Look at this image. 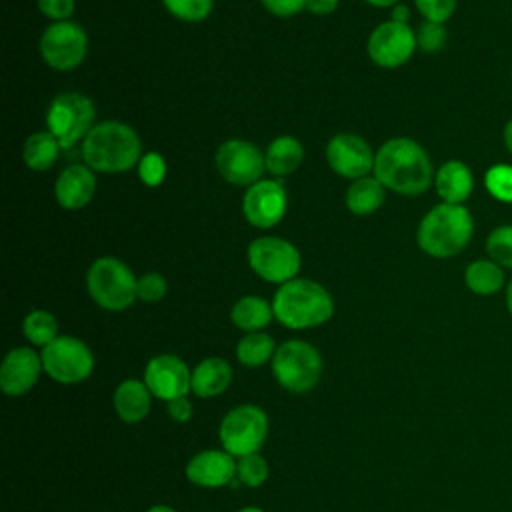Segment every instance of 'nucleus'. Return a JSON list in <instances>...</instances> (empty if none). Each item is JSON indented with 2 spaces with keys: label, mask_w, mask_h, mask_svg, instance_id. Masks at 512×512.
<instances>
[{
  "label": "nucleus",
  "mask_w": 512,
  "mask_h": 512,
  "mask_svg": "<svg viewBox=\"0 0 512 512\" xmlns=\"http://www.w3.org/2000/svg\"><path fill=\"white\" fill-rule=\"evenodd\" d=\"M434 174L436 170L424 146L406 136L386 140L374 158V176L386 190L402 196L426 192L434 184Z\"/></svg>",
  "instance_id": "f257e3e1"
},
{
  "label": "nucleus",
  "mask_w": 512,
  "mask_h": 512,
  "mask_svg": "<svg viewBox=\"0 0 512 512\" xmlns=\"http://www.w3.org/2000/svg\"><path fill=\"white\" fill-rule=\"evenodd\" d=\"M82 158L94 172L122 174L138 166L142 142L132 126L120 120H104L82 140Z\"/></svg>",
  "instance_id": "f03ea898"
},
{
  "label": "nucleus",
  "mask_w": 512,
  "mask_h": 512,
  "mask_svg": "<svg viewBox=\"0 0 512 512\" xmlns=\"http://www.w3.org/2000/svg\"><path fill=\"white\" fill-rule=\"evenodd\" d=\"M474 218L464 204L440 202L430 208L416 230L420 250L432 258H452L472 240Z\"/></svg>",
  "instance_id": "7ed1b4c3"
},
{
  "label": "nucleus",
  "mask_w": 512,
  "mask_h": 512,
  "mask_svg": "<svg viewBox=\"0 0 512 512\" xmlns=\"http://www.w3.org/2000/svg\"><path fill=\"white\" fill-rule=\"evenodd\" d=\"M272 310L282 326L290 330H308L322 326L332 318L334 300L320 282L294 278L276 290Z\"/></svg>",
  "instance_id": "20e7f679"
},
{
  "label": "nucleus",
  "mask_w": 512,
  "mask_h": 512,
  "mask_svg": "<svg viewBox=\"0 0 512 512\" xmlns=\"http://www.w3.org/2000/svg\"><path fill=\"white\" fill-rule=\"evenodd\" d=\"M138 278L116 256L96 258L86 272V288L90 298L104 310L122 312L138 300L136 294Z\"/></svg>",
  "instance_id": "39448f33"
},
{
  "label": "nucleus",
  "mask_w": 512,
  "mask_h": 512,
  "mask_svg": "<svg viewBox=\"0 0 512 512\" xmlns=\"http://www.w3.org/2000/svg\"><path fill=\"white\" fill-rule=\"evenodd\" d=\"M272 372L284 390L304 394L312 390L322 376V356L304 340H288L276 348Z\"/></svg>",
  "instance_id": "423d86ee"
},
{
  "label": "nucleus",
  "mask_w": 512,
  "mask_h": 512,
  "mask_svg": "<svg viewBox=\"0 0 512 512\" xmlns=\"http://www.w3.org/2000/svg\"><path fill=\"white\" fill-rule=\"evenodd\" d=\"M94 120L96 108L86 94L62 92L48 106L46 130L58 138L62 150H70L96 126Z\"/></svg>",
  "instance_id": "0eeeda50"
},
{
  "label": "nucleus",
  "mask_w": 512,
  "mask_h": 512,
  "mask_svg": "<svg viewBox=\"0 0 512 512\" xmlns=\"http://www.w3.org/2000/svg\"><path fill=\"white\" fill-rule=\"evenodd\" d=\"M248 266L256 276L270 284H286L298 278L300 252L298 248L278 236H260L248 244Z\"/></svg>",
  "instance_id": "6e6552de"
},
{
  "label": "nucleus",
  "mask_w": 512,
  "mask_h": 512,
  "mask_svg": "<svg viewBox=\"0 0 512 512\" xmlns=\"http://www.w3.org/2000/svg\"><path fill=\"white\" fill-rule=\"evenodd\" d=\"M268 436V416L260 406L242 404L232 408L220 422L218 438L234 458L256 454Z\"/></svg>",
  "instance_id": "1a4fd4ad"
},
{
  "label": "nucleus",
  "mask_w": 512,
  "mask_h": 512,
  "mask_svg": "<svg viewBox=\"0 0 512 512\" xmlns=\"http://www.w3.org/2000/svg\"><path fill=\"white\" fill-rule=\"evenodd\" d=\"M44 372L60 384H78L86 380L94 370V354L76 336H58L42 348Z\"/></svg>",
  "instance_id": "9d476101"
},
{
  "label": "nucleus",
  "mask_w": 512,
  "mask_h": 512,
  "mask_svg": "<svg viewBox=\"0 0 512 512\" xmlns=\"http://www.w3.org/2000/svg\"><path fill=\"white\" fill-rule=\"evenodd\" d=\"M86 52L88 36L78 22H52L40 36V56L50 68L58 72H68L80 66L86 58Z\"/></svg>",
  "instance_id": "9b49d317"
},
{
  "label": "nucleus",
  "mask_w": 512,
  "mask_h": 512,
  "mask_svg": "<svg viewBox=\"0 0 512 512\" xmlns=\"http://www.w3.org/2000/svg\"><path fill=\"white\" fill-rule=\"evenodd\" d=\"M216 170L218 174L234 184V186H252L262 180V172L266 170L264 152L242 138H230L222 142L216 150Z\"/></svg>",
  "instance_id": "f8f14e48"
},
{
  "label": "nucleus",
  "mask_w": 512,
  "mask_h": 512,
  "mask_svg": "<svg viewBox=\"0 0 512 512\" xmlns=\"http://www.w3.org/2000/svg\"><path fill=\"white\" fill-rule=\"evenodd\" d=\"M416 30L410 24L386 20L378 24L366 42L368 58L380 68H398L416 52Z\"/></svg>",
  "instance_id": "ddd939ff"
},
{
  "label": "nucleus",
  "mask_w": 512,
  "mask_h": 512,
  "mask_svg": "<svg viewBox=\"0 0 512 512\" xmlns=\"http://www.w3.org/2000/svg\"><path fill=\"white\" fill-rule=\"evenodd\" d=\"M288 208V192L280 180H258L248 186L242 212L254 228H274L282 222Z\"/></svg>",
  "instance_id": "4468645a"
},
{
  "label": "nucleus",
  "mask_w": 512,
  "mask_h": 512,
  "mask_svg": "<svg viewBox=\"0 0 512 512\" xmlns=\"http://www.w3.org/2000/svg\"><path fill=\"white\" fill-rule=\"evenodd\" d=\"M374 158L370 144L352 132H340L326 144V162L342 178L358 180L374 170Z\"/></svg>",
  "instance_id": "2eb2a0df"
},
{
  "label": "nucleus",
  "mask_w": 512,
  "mask_h": 512,
  "mask_svg": "<svg viewBox=\"0 0 512 512\" xmlns=\"http://www.w3.org/2000/svg\"><path fill=\"white\" fill-rule=\"evenodd\" d=\"M144 382L152 396L166 402L192 392V372L188 364L174 354L150 358L144 368Z\"/></svg>",
  "instance_id": "dca6fc26"
},
{
  "label": "nucleus",
  "mask_w": 512,
  "mask_h": 512,
  "mask_svg": "<svg viewBox=\"0 0 512 512\" xmlns=\"http://www.w3.org/2000/svg\"><path fill=\"white\" fill-rule=\"evenodd\" d=\"M42 370V356L32 348H12L0 366V388L6 396H22L34 388Z\"/></svg>",
  "instance_id": "f3484780"
},
{
  "label": "nucleus",
  "mask_w": 512,
  "mask_h": 512,
  "mask_svg": "<svg viewBox=\"0 0 512 512\" xmlns=\"http://www.w3.org/2000/svg\"><path fill=\"white\" fill-rule=\"evenodd\" d=\"M186 478L200 488H222L236 478V460L226 450H202L188 460Z\"/></svg>",
  "instance_id": "a211bd4d"
},
{
  "label": "nucleus",
  "mask_w": 512,
  "mask_h": 512,
  "mask_svg": "<svg viewBox=\"0 0 512 512\" xmlns=\"http://www.w3.org/2000/svg\"><path fill=\"white\" fill-rule=\"evenodd\" d=\"M96 194V174L86 164L64 168L54 184L56 202L64 210H80L92 202Z\"/></svg>",
  "instance_id": "6ab92c4d"
},
{
  "label": "nucleus",
  "mask_w": 512,
  "mask_h": 512,
  "mask_svg": "<svg viewBox=\"0 0 512 512\" xmlns=\"http://www.w3.org/2000/svg\"><path fill=\"white\" fill-rule=\"evenodd\" d=\"M434 188L442 202L464 204L474 192V174L472 168L462 160H446L436 168Z\"/></svg>",
  "instance_id": "aec40b11"
},
{
  "label": "nucleus",
  "mask_w": 512,
  "mask_h": 512,
  "mask_svg": "<svg viewBox=\"0 0 512 512\" xmlns=\"http://www.w3.org/2000/svg\"><path fill=\"white\" fill-rule=\"evenodd\" d=\"M112 404L122 422L136 424L148 416L152 406V392L144 380L126 378L116 386Z\"/></svg>",
  "instance_id": "412c9836"
},
{
  "label": "nucleus",
  "mask_w": 512,
  "mask_h": 512,
  "mask_svg": "<svg viewBox=\"0 0 512 512\" xmlns=\"http://www.w3.org/2000/svg\"><path fill=\"white\" fill-rule=\"evenodd\" d=\"M232 382V368L224 358L210 356L192 370V392L198 398L220 396Z\"/></svg>",
  "instance_id": "4be33fe9"
},
{
  "label": "nucleus",
  "mask_w": 512,
  "mask_h": 512,
  "mask_svg": "<svg viewBox=\"0 0 512 512\" xmlns=\"http://www.w3.org/2000/svg\"><path fill=\"white\" fill-rule=\"evenodd\" d=\"M464 284L476 296H494L508 284L506 270L492 258H476L464 268Z\"/></svg>",
  "instance_id": "5701e85b"
},
{
  "label": "nucleus",
  "mask_w": 512,
  "mask_h": 512,
  "mask_svg": "<svg viewBox=\"0 0 512 512\" xmlns=\"http://www.w3.org/2000/svg\"><path fill=\"white\" fill-rule=\"evenodd\" d=\"M264 160H266V170L274 176H288L292 172H296L300 168V164L304 162V146L298 138L282 134L276 136L266 152H264Z\"/></svg>",
  "instance_id": "b1692460"
},
{
  "label": "nucleus",
  "mask_w": 512,
  "mask_h": 512,
  "mask_svg": "<svg viewBox=\"0 0 512 512\" xmlns=\"http://www.w3.org/2000/svg\"><path fill=\"white\" fill-rule=\"evenodd\" d=\"M384 200H386L384 184L370 174L358 180H352L344 196L346 208L356 216H368L376 212L384 204Z\"/></svg>",
  "instance_id": "393cba45"
},
{
  "label": "nucleus",
  "mask_w": 512,
  "mask_h": 512,
  "mask_svg": "<svg viewBox=\"0 0 512 512\" xmlns=\"http://www.w3.org/2000/svg\"><path fill=\"white\" fill-rule=\"evenodd\" d=\"M230 318H232V324L236 328L244 330L246 334L262 332V328H266L270 324V320L274 318V310L268 300L248 294L234 302V306L230 310Z\"/></svg>",
  "instance_id": "a878e982"
},
{
  "label": "nucleus",
  "mask_w": 512,
  "mask_h": 512,
  "mask_svg": "<svg viewBox=\"0 0 512 512\" xmlns=\"http://www.w3.org/2000/svg\"><path fill=\"white\" fill-rule=\"evenodd\" d=\"M60 150L62 146L58 138L50 130H40L26 138L22 148V158L30 170L44 172L56 164Z\"/></svg>",
  "instance_id": "bb28decb"
},
{
  "label": "nucleus",
  "mask_w": 512,
  "mask_h": 512,
  "mask_svg": "<svg viewBox=\"0 0 512 512\" xmlns=\"http://www.w3.org/2000/svg\"><path fill=\"white\" fill-rule=\"evenodd\" d=\"M274 352L276 344L266 332H248L236 344V358L246 368L264 366L268 360L274 358Z\"/></svg>",
  "instance_id": "cd10ccee"
},
{
  "label": "nucleus",
  "mask_w": 512,
  "mask_h": 512,
  "mask_svg": "<svg viewBox=\"0 0 512 512\" xmlns=\"http://www.w3.org/2000/svg\"><path fill=\"white\" fill-rule=\"evenodd\" d=\"M22 332L30 344L44 348L58 338V320L48 310H32L22 322Z\"/></svg>",
  "instance_id": "c85d7f7f"
},
{
  "label": "nucleus",
  "mask_w": 512,
  "mask_h": 512,
  "mask_svg": "<svg viewBox=\"0 0 512 512\" xmlns=\"http://www.w3.org/2000/svg\"><path fill=\"white\" fill-rule=\"evenodd\" d=\"M486 192L500 204H512V164L496 162L484 172Z\"/></svg>",
  "instance_id": "c756f323"
},
{
  "label": "nucleus",
  "mask_w": 512,
  "mask_h": 512,
  "mask_svg": "<svg viewBox=\"0 0 512 512\" xmlns=\"http://www.w3.org/2000/svg\"><path fill=\"white\" fill-rule=\"evenodd\" d=\"M486 256L512 270V224H500L486 236Z\"/></svg>",
  "instance_id": "7c9ffc66"
},
{
  "label": "nucleus",
  "mask_w": 512,
  "mask_h": 512,
  "mask_svg": "<svg viewBox=\"0 0 512 512\" xmlns=\"http://www.w3.org/2000/svg\"><path fill=\"white\" fill-rule=\"evenodd\" d=\"M268 474H270L268 462L258 452L242 456L236 462V478L244 486H250V488L262 486L268 480Z\"/></svg>",
  "instance_id": "2f4dec72"
},
{
  "label": "nucleus",
  "mask_w": 512,
  "mask_h": 512,
  "mask_svg": "<svg viewBox=\"0 0 512 512\" xmlns=\"http://www.w3.org/2000/svg\"><path fill=\"white\" fill-rule=\"evenodd\" d=\"M162 4L182 22H202L212 12L214 0H162Z\"/></svg>",
  "instance_id": "473e14b6"
},
{
  "label": "nucleus",
  "mask_w": 512,
  "mask_h": 512,
  "mask_svg": "<svg viewBox=\"0 0 512 512\" xmlns=\"http://www.w3.org/2000/svg\"><path fill=\"white\" fill-rule=\"evenodd\" d=\"M446 42H448V30L440 22L424 20L416 30V44L426 54H434V52L442 50L446 46Z\"/></svg>",
  "instance_id": "72a5a7b5"
},
{
  "label": "nucleus",
  "mask_w": 512,
  "mask_h": 512,
  "mask_svg": "<svg viewBox=\"0 0 512 512\" xmlns=\"http://www.w3.org/2000/svg\"><path fill=\"white\" fill-rule=\"evenodd\" d=\"M166 160L162 154L158 152H146L142 154L136 170H138V178L142 180V184H146L148 188H156L164 182L166 178Z\"/></svg>",
  "instance_id": "f704fd0d"
},
{
  "label": "nucleus",
  "mask_w": 512,
  "mask_h": 512,
  "mask_svg": "<svg viewBox=\"0 0 512 512\" xmlns=\"http://www.w3.org/2000/svg\"><path fill=\"white\" fill-rule=\"evenodd\" d=\"M168 292V284H166V278L158 272H146L138 278V284H136V294H138V300L142 302H160Z\"/></svg>",
  "instance_id": "c9c22d12"
},
{
  "label": "nucleus",
  "mask_w": 512,
  "mask_h": 512,
  "mask_svg": "<svg viewBox=\"0 0 512 512\" xmlns=\"http://www.w3.org/2000/svg\"><path fill=\"white\" fill-rule=\"evenodd\" d=\"M414 4L424 20L444 24L456 12L458 0H414Z\"/></svg>",
  "instance_id": "e433bc0d"
},
{
  "label": "nucleus",
  "mask_w": 512,
  "mask_h": 512,
  "mask_svg": "<svg viewBox=\"0 0 512 512\" xmlns=\"http://www.w3.org/2000/svg\"><path fill=\"white\" fill-rule=\"evenodd\" d=\"M38 10L52 22L70 20L74 12V0H36Z\"/></svg>",
  "instance_id": "4c0bfd02"
},
{
  "label": "nucleus",
  "mask_w": 512,
  "mask_h": 512,
  "mask_svg": "<svg viewBox=\"0 0 512 512\" xmlns=\"http://www.w3.org/2000/svg\"><path fill=\"white\" fill-rule=\"evenodd\" d=\"M260 2L270 14L280 18H288L302 12L306 4V0H260Z\"/></svg>",
  "instance_id": "58836bf2"
},
{
  "label": "nucleus",
  "mask_w": 512,
  "mask_h": 512,
  "mask_svg": "<svg viewBox=\"0 0 512 512\" xmlns=\"http://www.w3.org/2000/svg\"><path fill=\"white\" fill-rule=\"evenodd\" d=\"M166 408H168V414L174 422H188L192 418V402L188 400V396H180V398H174L170 402H166Z\"/></svg>",
  "instance_id": "ea45409f"
},
{
  "label": "nucleus",
  "mask_w": 512,
  "mask_h": 512,
  "mask_svg": "<svg viewBox=\"0 0 512 512\" xmlns=\"http://www.w3.org/2000/svg\"><path fill=\"white\" fill-rule=\"evenodd\" d=\"M338 2L340 0H306L304 10H308L310 14H316V16H328L338 8Z\"/></svg>",
  "instance_id": "a19ab883"
},
{
  "label": "nucleus",
  "mask_w": 512,
  "mask_h": 512,
  "mask_svg": "<svg viewBox=\"0 0 512 512\" xmlns=\"http://www.w3.org/2000/svg\"><path fill=\"white\" fill-rule=\"evenodd\" d=\"M390 20L400 22V24H408V22H410V10H408V6H404V4H396V6L392 8V16H390Z\"/></svg>",
  "instance_id": "79ce46f5"
},
{
  "label": "nucleus",
  "mask_w": 512,
  "mask_h": 512,
  "mask_svg": "<svg viewBox=\"0 0 512 512\" xmlns=\"http://www.w3.org/2000/svg\"><path fill=\"white\" fill-rule=\"evenodd\" d=\"M502 140H504V146H506V150L510 152V156H512V118L504 124V130H502Z\"/></svg>",
  "instance_id": "37998d69"
},
{
  "label": "nucleus",
  "mask_w": 512,
  "mask_h": 512,
  "mask_svg": "<svg viewBox=\"0 0 512 512\" xmlns=\"http://www.w3.org/2000/svg\"><path fill=\"white\" fill-rule=\"evenodd\" d=\"M366 2L376 8H394L396 4H400V0H366Z\"/></svg>",
  "instance_id": "c03bdc74"
},
{
  "label": "nucleus",
  "mask_w": 512,
  "mask_h": 512,
  "mask_svg": "<svg viewBox=\"0 0 512 512\" xmlns=\"http://www.w3.org/2000/svg\"><path fill=\"white\" fill-rule=\"evenodd\" d=\"M506 310H508V314H510V318H512V278L508 280V284H506Z\"/></svg>",
  "instance_id": "a18cd8bd"
},
{
  "label": "nucleus",
  "mask_w": 512,
  "mask_h": 512,
  "mask_svg": "<svg viewBox=\"0 0 512 512\" xmlns=\"http://www.w3.org/2000/svg\"><path fill=\"white\" fill-rule=\"evenodd\" d=\"M146 512H178V510H174L172 506H166V504H156V506L148 508Z\"/></svg>",
  "instance_id": "49530a36"
},
{
  "label": "nucleus",
  "mask_w": 512,
  "mask_h": 512,
  "mask_svg": "<svg viewBox=\"0 0 512 512\" xmlns=\"http://www.w3.org/2000/svg\"><path fill=\"white\" fill-rule=\"evenodd\" d=\"M238 512H264V510L258 508V506H244V508H240Z\"/></svg>",
  "instance_id": "de8ad7c7"
}]
</instances>
